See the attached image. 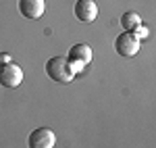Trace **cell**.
I'll return each instance as SVG.
<instances>
[{
	"mask_svg": "<svg viewBox=\"0 0 156 148\" xmlns=\"http://www.w3.org/2000/svg\"><path fill=\"white\" fill-rule=\"evenodd\" d=\"M21 81H23V71H21L19 65H15V63L0 65V84L4 88L15 90V88L21 86Z\"/></svg>",
	"mask_w": 156,
	"mask_h": 148,
	"instance_id": "cell-4",
	"label": "cell"
},
{
	"mask_svg": "<svg viewBox=\"0 0 156 148\" xmlns=\"http://www.w3.org/2000/svg\"><path fill=\"white\" fill-rule=\"evenodd\" d=\"M121 25H123V29L125 31H133L137 25H142V19H140V15L137 13H123V17H121Z\"/></svg>",
	"mask_w": 156,
	"mask_h": 148,
	"instance_id": "cell-8",
	"label": "cell"
},
{
	"mask_svg": "<svg viewBox=\"0 0 156 148\" xmlns=\"http://www.w3.org/2000/svg\"><path fill=\"white\" fill-rule=\"evenodd\" d=\"M131 34H133V36H135V38H137V40H140V42H142V40H144V38L148 36V29H146L144 25H137V27H135V29H133Z\"/></svg>",
	"mask_w": 156,
	"mask_h": 148,
	"instance_id": "cell-9",
	"label": "cell"
},
{
	"mask_svg": "<svg viewBox=\"0 0 156 148\" xmlns=\"http://www.w3.org/2000/svg\"><path fill=\"white\" fill-rule=\"evenodd\" d=\"M75 17L81 23H92L98 17V6L94 0H77L75 2Z\"/></svg>",
	"mask_w": 156,
	"mask_h": 148,
	"instance_id": "cell-6",
	"label": "cell"
},
{
	"mask_svg": "<svg viewBox=\"0 0 156 148\" xmlns=\"http://www.w3.org/2000/svg\"><path fill=\"white\" fill-rule=\"evenodd\" d=\"M46 75H48L52 81H58V84H69L73 77H75V71L69 65L67 59L62 56H52L46 63Z\"/></svg>",
	"mask_w": 156,
	"mask_h": 148,
	"instance_id": "cell-1",
	"label": "cell"
},
{
	"mask_svg": "<svg viewBox=\"0 0 156 148\" xmlns=\"http://www.w3.org/2000/svg\"><path fill=\"white\" fill-rule=\"evenodd\" d=\"M4 63H11V56L9 54H0V65H4Z\"/></svg>",
	"mask_w": 156,
	"mask_h": 148,
	"instance_id": "cell-10",
	"label": "cell"
},
{
	"mask_svg": "<svg viewBox=\"0 0 156 148\" xmlns=\"http://www.w3.org/2000/svg\"><path fill=\"white\" fill-rule=\"evenodd\" d=\"M140 44L142 42L133 36L131 31H123L115 40V50H117V54L123 56V59H131V56H135L140 52Z\"/></svg>",
	"mask_w": 156,
	"mask_h": 148,
	"instance_id": "cell-2",
	"label": "cell"
},
{
	"mask_svg": "<svg viewBox=\"0 0 156 148\" xmlns=\"http://www.w3.org/2000/svg\"><path fill=\"white\" fill-rule=\"evenodd\" d=\"M29 148H54L56 144V136L54 132L48 129V127H37L29 134V140H27Z\"/></svg>",
	"mask_w": 156,
	"mask_h": 148,
	"instance_id": "cell-5",
	"label": "cell"
},
{
	"mask_svg": "<svg viewBox=\"0 0 156 148\" xmlns=\"http://www.w3.org/2000/svg\"><path fill=\"white\" fill-rule=\"evenodd\" d=\"M67 61H69V65L73 67V71H75V75H77L87 63L92 61V48H90L87 44H81V42H79V44H75V46L69 48Z\"/></svg>",
	"mask_w": 156,
	"mask_h": 148,
	"instance_id": "cell-3",
	"label": "cell"
},
{
	"mask_svg": "<svg viewBox=\"0 0 156 148\" xmlns=\"http://www.w3.org/2000/svg\"><path fill=\"white\" fill-rule=\"evenodd\" d=\"M44 9V0H19V13L27 19H40Z\"/></svg>",
	"mask_w": 156,
	"mask_h": 148,
	"instance_id": "cell-7",
	"label": "cell"
}]
</instances>
